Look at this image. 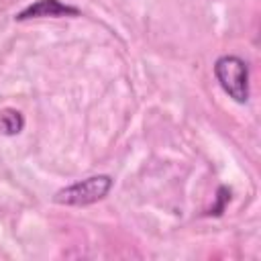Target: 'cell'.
<instances>
[{
  "mask_svg": "<svg viewBox=\"0 0 261 261\" xmlns=\"http://www.w3.org/2000/svg\"><path fill=\"white\" fill-rule=\"evenodd\" d=\"M214 77L224 90V94L237 104H245L249 100V63L243 57L220 55L214 61Z\"/></svg>",
  "mask_w": 261,
  "mask_h": 261,
  "instance_id": "cell-1",
  "label": "cell"
},
{
  "mask_svg": "<svg viewBox=\"0 0 261 261\" xmlns=\"http://www.w3.org/2000/svg\"><path fill=\"white\" fill-rule=\"evenodd\" d=\"M112 186H114L112 175H106V173L90 175L86 179L73 181L57 190L53 196V202L61 206H90V204L104 200L108 192L112 190Z\"/></svg>",
  "mask_w": 261,
  "mask_h": 261,
  "instance_id": "cell-2",
  "label": "cell"
},
{
  "mask_svg": "<svg viewBox=\"0 0 261 261\" xmlns=\"http://www.w3.org/2000/svg\"><path fill=\"white\" fill-rule=\"evenodd\" d=\"M80 8L77 6H71V4H65L61 0H37L29 6H24L16 16L14 20L22 22V20H33V18H57V16H80Z\"/></svg>",
  "mask_w": 261,
  "mask_h": 261,
  "instance_id": "cell-3",
  "label": "cell"
},
{
  "mask_svg": "<svg viewBox=\"0 0 261 261\" xmlns=\"http://www.w3.org/2000/svg\"><path fill=\"white\" fill-rule=\"evenodd\" d=\"M24 128V116L16 108L0 110V130L6 137H14Z\"/></svg>",
  "mask_w": 261,
  "mask_h": 261,
  "instance_id": "cell-4",
  "label": "cell"
},
{
  "mask_svg": "<svg viewBox=\"0 0 261 261\" xmlns=\"http://www.w3.org/2000/svg\"><path fill=\"white\" fill-rule=\"evenodd\" d=\"M230 200V190L226 188V186H220L218 188V204L208 212V214H222V210H224V204Z\"/></svg>",
  "mask_w": 261,
  "mask_h": 261,
  "instance_id": "cell-5",
  "label": "cell"
}]
</instances>
